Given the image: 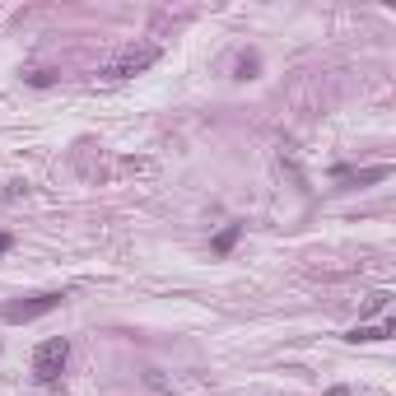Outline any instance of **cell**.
<instances>
[{
    "label": "cell",
    "instance_id": "obj_5",
    "mask_svg": "<svg viewBox=\"0 0 396 396\" xmlns=\"http://www.w3.org/2000/svg\"><path fill=\"white\" fill-rule=\"evenodd\" d=\"M238 238H243V224H228L224 233L215 238V257H228V252H233V243H238Z\"/></svg>",
    "mask_w": 396,
    "mask_h": 396
},
{
    "label": "cell",
    "instance_id": "obj_4",
    "mask_svg": "<svg viewBox=\"0 0 396 396\" xmlns=\"http://www.w3.org/2000/svg\"><path fill=\"white\" fill-rule=\"evenodd\" d=\"M387 336H396V322H392V317H387V322H378V327H354L345 340H354V345H359V340H387Z\"/></svg>",
    "mask_w": 396,
    "mask_h": 396
},
{
    "label": "cell",
    "instance_id": "obj_7",
    "mask_svg": "<svg viewBox=\"0 0 396 396\" xmlns=\"http://www.w3.org/2000/svg\"><path fill=\"white\" fill-rule=\"evenodd\" d=\"M10 248H14V238L5 233V228H0V257H5V252H10Z\"/></svg>",
    "mask_w": 396,
    "mask_h": 396
},
{
    "label": "cell",
    "instance_id": "obj_2",
    "mask_svg": "<svg viewBox=\"0 0 396 396\" xmlns=\"http://www.w3.org/2000/svg\"><path fill=\"white\" fill-rule=\"evenodd\" d=\"M66 359H70V340H66V336H47L42 345L33 350V373H37V383H57L61 368H66Z\"/></svg>",
    "mask_w": 396,
    "mask_h": 396
},
{
    "label": "cell",
    "instance_id": "obj_8",
    "mask_svg": "<svg viewBox=\"0 0 396 396\" xmlns=\"http://www.w3.org/2000/svg\"><path fill=\"white\" fill-rule=\"evenodd\" d=\"M327 396H350V392H345V387H336V392H327Z\"/></svg>",
    "mask_w": 396,
    "mask_h": 396
},
{
    "label": "cell",
    "instance_id": "obj_3",
    "mask_svg": "<svg viewBox=\"0 0 396 396\" xmlns=\"http://www.w3.org/2000/svg\"><path fill=\"white\" fill-rule=\"evenodd\" d=\"M61 308V294H33V298H19V303H5L0 317L10 322V327H23V322H37V317L57 313Z\"/></svg>",
    "mask_w": 396,
    "mask_h": 396
},
{
    "label": "cell",
    "instance_id": "obj_1",
    "mask_svg": "<svg viewBox=\"0 0 396 396\" xmlns=\"http://www.w3.org/2000/svg\"><path fill=\"white\" fill-rule=\"evenodd\" d=\"M154 61H158V42H131L103 66V75L107 79H131V75H145Z\"/></svg>",
    "mask_w": 396,
    "mask_h": 396
},
{
    "label": "cell",
    "instance_id": "obj_6",
    "mask_svg": "<svg viewBox=\"0 0 396 396\" xmlns=\"http://www.w3.org/2000/svg\"><path fill=\"white\" fill-rule=\"evenodd\" d=\"M252 70H257V57H252V52L238 57V79H252Z\"/></svg>",
    "mask_w": 396,
    "mask_h": 396
}]
</instances>
